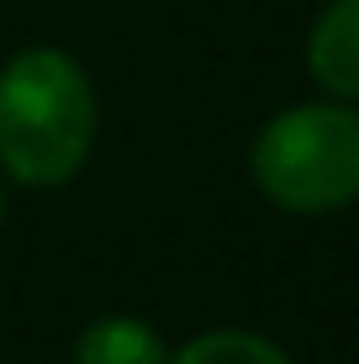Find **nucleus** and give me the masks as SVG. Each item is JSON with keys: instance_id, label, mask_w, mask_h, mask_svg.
<instances>
[{"instance_id": "nucleus-6", "label": "nucleus", "mask_w": 359, "mask_h": 364, "mask_svg": "<svg viewBox=\"0 0 359 364\" xmlns=\"http://www.w3.org/2000/svg\"><path fill=\"white\" fill-rule=\"evenodd\" d=\"M0 222H6V196H0Z\"/></svg>"}, {"instance_id": "nucleus-4", "label": "nucleus", "mask_w": 359, "mask_h": 364, "mask_svg": "<svg viewBox=\"0 0 359 364\" xmlns=\"http://www.w3.org/2000/svg\"><path fill=\"white\" fill-rule=\"evenodd\" d=\"M74 364H169V359H164V338L143 317H101L80 333Z\"/></svg>"}, {"instance_id": "nucleus-2", "label": "nucleus", "mask_w": 359, "mask_h": 364, "mask_svg": "<svg viewBox=\"0 0 359 364\" xmlns=\"http://www.w3.org/2000/svg\"><path fill=\"white\" fill-rule=\"evenodd\" d=\"M254 185L296 217H323L359 200V111L291 106L254 137Z\"/></svg>"}, {"instance_id": "nucleus-5", "label": "nucleus", "mask_w": 359, "mask_h": 364, "mask_svg": "<svg viewBox=\"0 0 359 364\" xmlns=\"http://www.w3.org/2000/svg\"><path fill=\"white\" fill-rule=\"evenodd\" d=\"M169 364H291L269 338L259 333H243V328H217V333H201L180 348Z\"/></svg>"}, {"instance_id": "nucleus-3", "label": "nucleus", "mask_w": 359, "mask_h": 364, "mask_svg": "<svg viewBox=\"0 0 359 364\" xmlns=\"http://www.w3.org/2000/svg\"><path fill=\"white\" fill-rule=\"evenodd\" d=\"M306 69L338 100H359V0H333L306 32Z\"/></svg>"}, {"instance_id": "nucleus-1", "label": "nucleus", "mask_w": 359, "mask_h": 364, "mask_svg": "<svg viewBox=\"0 0 359 364\" xmlns=\"http://www.w3.org/2000/svg\"><path fill=\"white\" fill-rule=\"evenodd\" d=\"M95 143V90L58 48H27L0 69V169L53 191L85 169Z\"/></svg>"}]
</instances>
